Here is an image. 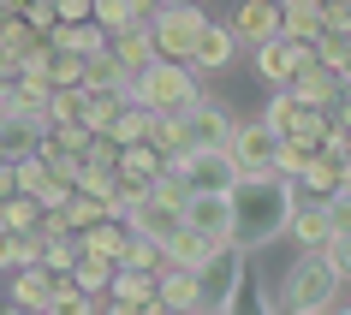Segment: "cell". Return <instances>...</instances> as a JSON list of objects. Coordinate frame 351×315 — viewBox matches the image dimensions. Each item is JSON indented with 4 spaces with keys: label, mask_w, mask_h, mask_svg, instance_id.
I'll return each instance as SVG.
<instances>
[{
    "label": "cell",
    "mask_w": 351,
    "mask_h": 315,
    "mask_svg": "<svg viewBox=\"0 0 351 315\" xmlns=\"http://www.w3.org/2000/svg\"><path fill=\"white\" fill-rule=\"evenodd\" d=\"M298 208V185L280 173H250L232 185V244L256 250V244L286 238V220Z\"/></svg>",
    "instance_id": "6da1fadb"
},
{
    "label": "cell",
    "mask_w": 351,
    "mask_h": 315,
    "mask_svg": "<svg viewBox=\"0 0 351 315\" xmlns=\"http://www.w3.org/2000/svg\"><path fill=\"white\" fill-rule=\"evenodd\" d=\"M339 286H346V274L333 268L328 250H304V256L292 262L286 286H280V310H292V315H322V310H333Z\"/></svg>",
    "instance_id": "7a4b0ae2"
},
{
    "label": "cell",
    "mask_w": 351,
    "mask_h": 315,
    "mask_svg": "<svg viewBox=\"0 0 351 315\" xmlns=\"http://www.w3.org/2000/svg\"><path fill=\"white\" fill-rule=\"evenodd\" d=\"M131 95L143 101V108H155V113H185V108H197L203 101V84H197V66L191 60H149L143 72L131 77Z\"/></svg>",
    "instance_id": "3957f363"
},
{
    "label": "cell",
    "mask_w": 351,
    "mask_h": 315,
    "mask_svg": "<svg viewBox=\"0 0 351 315\" xmlns=\"http://www.w3.org/2000/svg\"><path fill=\"white\" fill-rule=\"evenodd\" d=\"M239 286H244V244H215L208 262L197 268V310L203 315H226L239 303Z\"/></svg>",
    "instance_id": "277c9868"
},
{
    "label": "cell",
    "mask_w": 351,
    "mask_h": 315,
    "mask_svg": "<svg viewBox=\"0 0 351 315\" xmlns=\"http://www.w3.org/2000/svg\"><path fill=\"white\" fill-rule=\"evenodd\" d=\"M203 6L197 0H161L155 6V18H149V30H155V48H161L167 60H191V48H197V36H203Z\"/></svg>",
    "instance_id": "5b68a950"
},
{
    "label": "cell",
    "mask_w": 351,
    "mask_h": 315,
    "mask_svg": "<svg viewBox=\"0 0 351 315\" xmlns=\"http://www.w3.org/2000/svg\"><path fill=\"white\" fill-rule=\"evenodd\" d=\"M173 173H179L191 190H232L239 185L232 149H179V155H173Z\"/></svg>",
    "instance_id": "8992f818"
},
{
    "label": "cell",
    "mask_w": 351,
    "mask_h": 315,
    "mask_svg": "<svg viewBox=\"0 0 351 315\" xmlns=\"http://www.w3.org/2000/svg\"><path fill=\"white\" fill-rule=\"evenodd\" d=\"M108 310L167 315L161 310V274H155V268H131V262H119V268H113V286H108Z\"/></svg>",
    "instance_id": "52a82bcc"
},
{
    "label": "cell",
    "mask_w": 351,
    "mask_h": 315,
    "mask_svg": "<svg viewBox=\"0 0 351 315\" xmlns=\"http://www.w3.org/2000/svg\"><path fill=\"white\" fill-rule=\"evenodd\" d=\"M232 161H239V179H250V173H274V155H280V131L268 125V119H244L239 131H232Z\"/></svg>",
    "instance_id": "ba28073f"
},
{
    "label": "cell",
    "mask_w": 351,
    "mask_h": 315,
    "mask_svg": "<svg viewBox=\"0 0 351 315\" xmlns=\"http://www.w3.org/2000/svg\"><path fill=\"white\" fill-rule=\"evenodd\" d=\"M304 60H315V42H298V36H268V42L256 48V72L268 77L274 90H286V84L298 77V66H304Z\"/></svg>",
    "instance_id": "9c48e42d"
},
{
    "label": "cell",
    "mask_w": 351,
    "mask_h": 315,
    "mask_svg": "<svg viewBox=\"0 0 351 315\" xmlns=\"http://www.w3.org/2000/svg\"><path fill=\"white\" fill-rule=\"evenodd\" d=\"M179 119H185V149H226L232 131H239V119H232L226 108H215L208 95L197 101V108H185Z\"/></svg>",
    "instance_id": "30bf717a"
},
{
    "label": "cell",
    "mask_w": 351,
    "mask_h": 315,
    "mask_svg": "<svg viewBox=\"0 0 351 315\" xmlns=\"http://www.w3.org/2000/svg\"><path fill=\"white\" fill-rule=\"evenodd\" d=\"M185 220L197 226V232H208L215 244H226L232 238V190H191Z\"/></svg>",
    "instance_id": "8fae6325"
},
{
    "label": "cell",
    "mask_w": 351,
    "mask_h": 315,
    "mask_svg": "<svg viewBox=\"0 0 351 315\" xmlns=\"http://www.w3.org/2000/svg\"><path fill=\"white\" fill-rule=\"evenodd\" d=\"M286 238L298 250H328L333 244V220H328V203H315V197H298L292 220H286Z\"/></svg>",
    "instance_id": "7c38bea8"
},
{
    "label": "cell",
    "mask_w": 351,
    "mask_h": 315,
    "mask_svg": "<svg viewBox=\"0 0 351 315\" xmlns=\"http://www.w3.org/2000/svg\"><path fill=\"white\" fill-rule=\"evenodd\" d=\"M48 292H54V268L48 262H24V268H12L6 303L12 310H48Z\"/></svg>",
    "instance_id": "4fadbf2b"
},
{
    "label": "cell",
    "mask_w": 351,
    "mask_h": 315,
    "mask_svg": "<svg viewBox=\"0 0 351 315\" xmlns=\"http://www.w3.org/2000/svg\"><path fill=\"white\" fill-rule=\"evenodd\" d=\"M42 131H48L42 113H0V155H6V161L36 155V149H42Z\"/></svg>",
    "instance_id": "5bb4252c"
},
{
    "label": "cell",
    "mask_w": 351,
    "mask_h": 315,
    "mask_svg": "<svg viewBox=\"0 0 351 315\" xmlns=\"http://www.w3.org/2000/svg\"><path fill=\"white\" fill-rule=\"evenodd\" d=\"M286 90H292L298 101H310V108H333V101H339V72H333V66H322V60H304Z\"/></svg>",
    "instance_id": "9a60e30c"
},
{
    "label": "cell",
    "mask_w": 351,
    "mask_h": 315,
    "mask_svg": "<svg viewBox=\"0 0 351 315\" xmlns=\"http://www.w3.org/2000/svg\"><path fill=\"white\" fill-rule=\"evenodd\" d=\"M232 30H239V42L262 48L268 36H280V0H239V12H232Z\"/></svg>",
    "instance_id": "2e32d148"
},
{
    "label": "cell",
    "mask_w": 351,
    "mask_h": 315,
    "mask_svg": "<svg viewBox=\"0 0 351 315\" xmlns=\"http://www.w3.org/2000/svg\"><path fill=\"white\" fill-rule=\"evenodd\" d=\"M232 48H239V30L208 18L203 36H197V48H191V66H197V72H221L226 60H232Z\"/></svg>",
    "instance_id": "e0dca14e"
},
{
    "label": "cell",
    "mask_w": 351,
    "mask_h": 315,
    "mask_svg": "<svg viewBox=\"0 0 351 315\" xmlns=\"http://www.w3.org/2000/svg\"><path fill=\"white\" fill-rule=\"evenodd\" d=\"M48 42H60V48H72V54H101V48H108L113 42V30L101 18H72V24H54V30H48Z\"/></svg>",
    "instance_id": "ac0fdd59"
},
{
    "label": "cell",
    "mask_w": 351,
    "mask_h": 315,
    "mask_svg": "<svg viewBox=\"0 0 351 315\" xmlns=\"http://www.w3.org/2000/svg\"><path fill=\"white\" fill-rule=\"evenodd\" d=\"M339 167H346V155H328V149H315L310 167L298 173V197H315V203H328L333 190H339Z\"/></svg>",
    "instance_id": "d6986e66"
},
{
    "label": "cell",
    "mask_w": 351,
    "mask_h": 315,
    "mask_svg": "<svg viewBox=\"0 0 351 315\" xmlns=\"http://www.w3.org/2000/svg\"><path fill=\"white\" fill-rule=\"evenodd\" d=\"M113 167H119L125 185H149V179L167 167V155L149 143V137H137V143H119V161H113Z\"/></svg>",
    "instance_id": "ffe728a7"
},
{
    "label": "cell",
    "mask_w": 351,
    "mask_h": 315,
    "mask_svg": "<svg viewBox=\"0 0 351 315\" xmlns=\"http://www.w3.org/2000/svg\"><path fill=\"white\" fill-rule=\"evenodd\" d=\"M113 54L125 60L131 72H143L149 60H161V48H155V30H149V18L125 24V30H113Z\"/></svg>",
    "instance_id": "44dd1931"
},
{
    "label": "cell",
    "mask_w": 351,
    "mask_h": 315,
    "mask_svg": "<svg viewBox=\"0 0 351 315\" xmlns=\"http://www.w3.org/2000/svg\"><path fill=\"white\" fill-rule=\"evenodd\" d=\"M322 24H328L322 0H280V36L315 42V36H322Z\"/></svg>",
    "instance_id": "7402d4cb"
},
{
    "label": "cell",
    "mask_w": 351,
    "mask_h": 315,
    "mask_svg": "<svg viewBox=\"0 0 351 315\" xmlns=\"http://www.w3.org/2000/svg\"><path fill=\"white\" fill-rule=\"evenodd\" d=\"M161 310H197V268L191 262H167L161 268Z\"/></svg>",
    "instance_id": "603a6c76"
},
{
    "label": "cell",
    "mask_w": 351,
    "mask_h": 315,
    "mask_svg": "<svg viewBox=\"0 0 351 315\" xmlns=\"http://www.w3.org/2000/svg\"><path fill=\"white\" fill-rule=\"evenodd\" d=\"M131 77H137V72H131L125 60L113 54V42L101 48V54L84 60V84H90V90H131Z\"/></svg>",
    "instance_id": "cb8c5ba5"
},
{
    "label": "cell",
    "mask_w": 351,
    "mask_h": 315,
    "mask_svg": "<svg viewBox=\"0 0 351 315\" xmlns=\"http://www.w3.org/2000/svg\"><path fill=\"white\" fill-rule=\"evenodd\" d=\"M125 238H131V220H125V214H101L90 232H77V244H84V250H95V256H113V262H119Z\"/></svg>",
    "instance_id": "d4e9b609"
},
{
    "label": "cell",
    "mask_w": 351,
    "mask_h": 315,
    "mask_svg": "<svg viewBox=\"0 0 351 315\" xmlns=\"http://www.w3.org/2000/svg\"><path fill=\"white\" fill-rule=\"evenodd\" d=\"M36 42H42V30L24 18V12H6V18H0V54L12 60V66H24V54H30Z\"/></svg>",
    "instance_id": "484cf974"
},
{
    "label": "cell",
    "mask_w": 351,
    "mask_h": 315,
    "mask_svg": "<svg viewBox=\"0 0 351 315\" xmlns=\"http://www.w3.org/2000/svg\"><path fill=\"white\" fill-rule=\"evenodd\" d=\"M42 232H12V226H0V274H12L24 262H42Z\"/></svg>",
    "instance_id": "4316f807"
},
{
    "label": "cell",
    "mask_w": 351,
    "mask_h": 315,
    "mask_svg": "<svg viewBox=\"0 0 351 315\" xmlns=\"http://www.w3.org/2000/svg\"><path fill=\"white\" fill-rule=\"evenodd\" d=\"M48 119L60 125H90V84H66L48 95Z\"/></svg>",
    "instance_id": "83f0119b"
},
{
    "label": "cell",
    "mask_w": 351,
    "mask_h": 315,
    "mask_svg": "<svg viewBox=\"0 0 351 315\" xmlns=\"http://www.w3.org/2000/svg\"><path fill=\"white\" fill-rule=\"evenodd\" d=\"M0 226H12V232H42V203L30 197V190L0 197Z\"/></svg>",
    "instance_id": "f1b7e54d"
},
{
    "label": "cell",
    "mask_w": 351,
    "mask_h": 315,
    "mask_svg": "<svg viewBox=\"0 0 351 315\" xmlns=\"http://www.w3.org/2000/svg\"><path fill=\"white\" fill-rule=\"evenodd\" d=\"M208 250H215V238H208V232H197V226H179V232H173V238H167V262H191V268H203L208 262Z\"/></svg>",
    "instance_id": "f546056e"
},
{
    "label": "cell",
    "mask_w": 351,
    "mask_h": 315,
    "mask_svg": "<svg viewBox=\"0 0 351 315\" xmlns=\"http://www.w3.org/2000/svg\"><path fill=\"white\" fill-rule=\"evenodd\" d=\"M113 268H119V262H113V256H95V250H84V256L72 262V279H77V286H84V292L108 297V286H113Z\"/></svg>",
    "instance_id": "4dcf8cb0"
},
{
    "label": "cell",
    "mask_w": 351,
    "mask_h": 315,
    "mask_svg": "<svg viewBox=\"0 0 351 315\" xmlns=\"http://www.w3.org/2000/svg\"><path fill=\"white\" fill-rule=\"evenodd\" d=\"M315 149H322V143H310V137H298V131H286V137H280V155H274V173L298 185V173L310 167V155H315Z\"/></svg>",
    "instance_id": "1f68e13d"
},
{
    "label": "cell",
    "mask_w": 351,
    "mask_h": 315,
    "mask_svg": "<svg viewBox=\"0 0 351 315\" xmlns=\"http://www.w3.org/2000/svg\"><path fill=\"white\" fill-rule=\"evenodd\" d=\"M143 137L173 161V155L185 149V119H179V113H149V131H143Z\"/></svg>",
    "instance_id": "d6a6232c"
},
{
    "label": "cell",
    "mask_w": 351,
    "mask_h": 315,
    "mask_svg": "<svg viewBox=\"0 0 351 315\" xmlns=\"http://www.w3.org/2000/svg\"><path fill=\"white\" fill-rule=\"evenodd\" d=\"M101 214H113L101 197H90V190H72V203H66V226H72V232H90Z\"/></svg>",
    "instance_id": "836d02e7"
},
{
    "label": "cell",
    "mask_w": 351,
    "mask_h": 315,
    "mask_svg": "<svg viewBox=\"0 0 351 315\" xmlns=\"http://www.w3.org/2000/svg\"><path fill=\"white\" fill-rule=\"evenodd\" d=\"M315 60H322V66H333V72H346V66H351V36L322 24V36H315Z\"/></svg>",
    "instance_id": "e575fe53"
},
{
    "label": "cell",
    "mask_w": 351,
    "mask_h": 315,
    "mask_svg": "<svg viewBox=\"0 0 351 315\" xmlns=\"http://www.w3.org/2000/svg\"><path fill=\"white\" fill-rule=\"evenodd\" d=\"M84 256V244L72 238V232H66V238H48L42 244V262H48V268H54V274H72V262Z\"/></svg>",
    "instance_id": "d590c367"
},
{
    "label": "cell",
    "mask_w": 351,
    "mask_h": 315,
    "mask_svg": "<svg viewBox=\"0 0 351 315\" xmlns=\"http://www.w3.org/2000/svg\"><path fill=\"white\" fill-rule=\"evenodd\" d=\"M298 108H304V101H298L292 90H274V95H268V113H262V119H268V125L286 137V131H292V119H298Z\"/></svg>",
    "instance_id": "8d00e7d4"
},
{
    "label": "cell",
    "mask_w": 351,
    "mask_h": 315,
    "mask_svg": "<svg viewBox=\"0 0 351 315\" xmlns=\"http://www.w3.org/2000/svg\"><path fill=\"white\" fill-rule=\"evenodd\" d=\"M328 220H333V238H346V232H351V190H333V197H328Z\"/></svg>",
    "instance_id": "74e56055"
},
{
    "label": "cell",
    "mask_w": 351,
    "mask_h": 315,
    "mask_svg": "<svg viewBox=\"0 0 351 315\" xmlns=\"http://www.w3.org/2000/svg\"><path fill=\"white\" fill-rule=\"evenodd\" d=\"M24 18H30L42 36H48V30L60 24V0H30V6H24Z\"/></svg>",
    "instance_id": "f35d334b"
},
{
    "label": "cell",
    "mask_w": 351,
    "mask_h": 315,
    "mask_svg": "<svg viewBox=\"0 0 351 315\" xmlns=\"http://www.w3.org/2000/svg\"><path fill=\"white\" fill-rule=\"evenodd\" d=\"M328 256H333V268H339V274H346V286H351V232L328 244Z\"/></svg>",
    "instance_id": "ab89813d"
},
{
    "label": "cell",
    "mask_w": 351,
    "mask_h": 315,
    "mask_svg": "<svg viewBox=\"0 0 351 315\" xmlns=\"http://www.w3.org/2000/svg\"><path fill=\"white\" fill-rule=\"evenodd\" d=\"M72 18H95V0H60V24Z\"/></svg>",
    "instance_id": "60d3db41"
},
{
    "label": "cell",
    "mask_w": 351,
    "mask_h": 315,
    "mask_svg": "<svg viewBox=\"0 0 351 315\" xmlns=\"http://www.w3.org/2000/svg\"><path fill=\"white\" fill-rule=\"evenodd\" d=\"M12 190H19V161L0 155V197H12Z\"/></svg>",
    "instance_id": "b9f144b4"
},
{
    "label": "cell",
    "mask_w": 351,
    "mask_h": 315,
    "mask_svg": "<svg viewBox=\"0 0 351 315\" xmlns=\"http://www.w3.org/2000/svg\"><path fill=\"white\" fill-rule=\"evenodd\" d=\"M339 190H351V155H346V167H339Z\"/></svg>",
    "instance_id": "7bdbcfd3"
}]
</instances>
